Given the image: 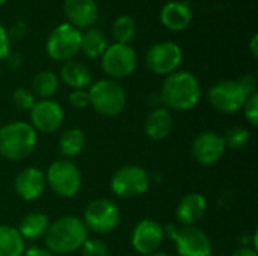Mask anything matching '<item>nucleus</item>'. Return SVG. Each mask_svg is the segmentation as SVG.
Listing matches in <instances>:
<instances>
[{
  "label": "nucleus",
  "instance_id": "obj_1",
  "mask_svg": "<svg viewBox=\"0 0 258 256\" xmlns=\"http://www.w3.org/2000/svg\"><path fill=\"white\" fill-rule=\"evenodd\" d=\"M89 231L77 216H62L50 223L44 240L47 250L53 255H68L80 250L88 240Z\"/></svg>",
  "mask_w": 258,
  "mask_h": 256
},
{
  "label": "nucleus",
  "instance_id": "obj_2",
  "mask_svg": "<svg viewBox=\"0 0 258 256\" xmlns=\"http://www.w3.org/2000/svg\"><path fill=\"white\" fill-rule=\"evenodd\" d=\"M201 100V84L198 78L189 71H175L166 75L162 91L160 101L169 110L184 112L194 109Z\"/></svg>",
  "mask_w": 258,
  "mask_h": 256
},
{
  "label": "nucleus",
  "instance_id": "obj_3",
  "mask_svg": "<svg viewBox=\"0 0 258 256\" xmlns=\"http://www.w3.org/2000/svg\"><path fill=\"white\" fill-rule=\"evenodd\" d=\"M38 143V133L29 122L14 121L0 128V155L11 161L29 157Z\"/></svg>",
  "mask_w": 258,
  "mask_h": 256
},
{
  "label": "nucleus",
  "instance_id": "obj_4",
  "mask_svg": "<svg viewBox=\"0 0 258 256\" xmlns=\"http://www.w3.org/2000/svg\"><path fill=\"white\" fill-rule=\"evenodd\" d=\"M89 104L94 110L103 116L112 118L118 116L127 103L124 88L112 78H103L91 84L89 91Z\"/></svg>",
  "mask_w": 258,
  "mask_h": 256
},
{
  "label": "nucleus",
  "instance_id": "obj_5",
  "mask_svg": "<svg viewBox=\"0 0 258 256\" xmlns=\"http://www.w3.org/2000/svg\"><path fill=\"white\" fill-rule=\"evenodd\" d=\"M45 183L59 198H74L82 187V174L70 160L53 161L45 172Z\"/></svg>",
  "mask_w": 258,
  "mask_h": 256
},
{
  "label": "nucleus",
  "instance_id": "obj_6",
  "mask_svg": "<svg viewBox=\"0 0 258 256\" xmlns=\"http://www.w3.org/2000/svg\"><path fill=\"white\" fill-rule=\"evenodd\" d=\"M148 172L138 164H125L116 169L110 178V190L118 198H139L150 189Z\"/></svg>",
  "mask_w": 258,
  "mask_h": 256
},
{
  "label": "nucleus",
  "instance_id": "obj_7",
  "mask_svg": "<svg viewBox=\"0 0 258 256\" xmlns=\"http://www.w3.org/2000/svg\"><path fill=\"white\" fill-rule=\"evenodd\" d=\"M82 220L88 231L95 234H109L119 225L121 211L113 201L100 198L86 205Z\"/></svg>",
  "mask_w": 258,
  "mask_h": 256
},
{
  "label": "nucleus",
  "instance_id": "obj_8",
  "mask_svg": "<svg viewBox=\"0 0 258 256\" xmlns=\"http://www.w3.org/2000/svg\"><path fill=\"white\" fill-rule=\"evenodd\" d=\"M80 42H82V32L71 26L70 23L59 24L54 27L45 44L47 54L57 62H67L71 60L77 53L80 51Z\"/></svg>",
  "mask_w": 258,
  "mask_h": 256
},
{
  "label": "nucleus",
  "instance_id": "obj_9",
  "mask_svg": "<svg viewBox=\"0 0 258 256\" xmlns=\"http://www.w3.org/2000/svg\"><path fill=\"white\" fill-rule=\"evenodd\" d=\"M136 51L128 44L115 42L112 45H107L106 51L101 56V68L112 80L128 77L136 69Z\"/></svg>",
  "mask_w": 258,
  "mask_h": 256
},
{
  "label": "nucleus",
  "instance_id": "obj_10",
  "mask_svg": "<svg viewBox=\"0 0 258 256\" xmlns=\"http://www.w3.org/2000/svg\"><path fill=\"white\" fill-rule=\"evenodd\" d=\"M246 98L248 95L234 80H221L215 83L209 91L210 106L216 112L225 115H234L242 110Z\"/></svg>",
  "mask_w": 258,
  "mask_h": 256
},
{
  "label": "nucleus",
  "instance_id": "obj_11",
  "mask_svg": "<svg viewBox=\"0 0 258 256\" xmlns=\"http://www.w3.org/2000/svg\"><path fill=\"white\" fill-rule=\"evenodd\" d=\"M183 62V51L181 48L171 42H157L147 51L145 63L147 68L157 75H169L177 71V68Z\"/></svg>",
  "mask_w": 258,
  "mask_h": 256
},
{
  "label": "nucleus",
  "instance_id": "obj_12",
  "mask_svg": "<svg viewBox=\"0 0 258 256\" xmlns=\"http://www.w3.org/2000/svg\"><path fill=\"white\" fill-rule=\"evenodd\" d=\"M29 113H30V125L36 133H42V134H51L57 131L65 121V113L62 106L53 100L36 101Z\"/></svg>",
  "mask_w": 258,
  "mask_h": 256
},
{
  "label": "nucleus",
  "instance_id": "obj_13",
  "mask_svg": "<svg viewBox=\"0 0 258 256\" xmlns=\"http://www.w3.org/2000/svg\"><path fill=\"white\" fill-rule=\"evenodd\" d=\"M172 240L180 256H212L210 237L197 226L178 228Z\"/></svg>",
  "mask_w": 258,
  "mask_h": 256
},
{
  "label": "nucleus",
  "instance_id": "obj_14",
  "mask_svg": "<svg viewBox=\"0 0 258 256\" xmlns=\"http://www.w3.org/2000/svg\"><path fill=\"white\" fill-rule=\"evenodd\" d=\"M227 148L221 134L215 131H203L200 133L190 146L192 157L197 163L203 166H213L216 164L222 155L225 154Z\"/></svg>",
  "mask_w": 258,
  "mask_h": 256
},
{
  "label": "nucleus",
  "instance_id": "obj_15",
  "mask_svg": "<svg viewBox=\"0 0 258 256\" xmlns=\"http://www.w3.org/2000/svg\"><path fill=\"white\" fill-rule=\"evenodd\" d=\"M163 226L151 219L141 220L132 232V247L139 255L147 256L159 250L163 241Z\"/></svg>",
  "mask_w": 258,
  "mask_h": 256
},
{
  "label": "nucleus",
  "instance_id": "obj_16",
  "mask_svg": "<svg viewBox=\"0 0 258 256\" xmlns=\"http://www.w3.org/2000/svg\"><path fill=\"white\" fill-rule=\"evenodd\" d=\"M45 174L38 167H26L23 169L14 181L15 193L20 199L26 202H33L39 199L45 192Z\"/></svg>",
  "mask_w": 258,
  "mask_h": 256
},
{
  "label": "nucleus",
  "instance_id": "obj_17",
  "mask_svg": "<svg viewBox=\"0 0 258 256\" xmlns=\"http://www.w3.org/2000/svg\"><path fill=\"white\" fill-rule=\"evenodd\" d=\"M63 12L70 20V24L76 29H91L98 18L95 0H65Z\"/></svg>",
  "mask_w": 258,
  "mask_h": 256
},
{
  "label": "nucleus",
  "instance_id": "obj_18",
  "mask_svg": "<svg viewBox=\"0 0 258 256\" xmlns=\"http://www.w3.org/2000/svg\"><path fill=\"white\" fill-rule=\"evenodd\" d=\"M207 211V201L201 193H187L175 208V217L183 226H195Z\"/></svg>",
  "mask_w": 258,
  "mask_h": 256
},
{
  "label": "nucleus",
  "instance_id": "obj_19",
  "mask_svg": "<svg viewBox=\"0 0 258 256\" xmlns=\"http://www.w3.org/2000/svg\"><path fill=\"white\" fill-rule=\"evenodd\" d=\"M174 128V116L166 107H156L151 110L144 122L145 134L153 140L166 139Z\"/></svg>",
  "mask_w": 258,
  "mask_h": 256
},
{
  "label": "nucleus",
  "instance_id": "obj_20",
  "mask_svg": "<svg viewBox=\"0 0 258 256\" xmlns=\"http://www.w3.org/2000/svg\"><path fill=\"white\" fill-rule=\"evenodd\" d=\"M160 21L166 29L172 32H181L190 24L192 11L184 2H168L160 11Z\"/></svg>",
  "mask_w": 258,
  "mask_h": 256
},
{
  "label": "nucleus",
  "instance_id": "obj_21",
  "mask_svg": "<svg viewBox=\"0 0 258 256\" xmlns=\"http://www.w3.org/2000/svg\"><path fill=\"white\" fill-rule=\"evenodd\" d=\"M60 80L73 91H79V89H86L91 86L92 75L86 65L71 59V60L63 62V65H62Z\"/></svg>",
  "mask_w": 258,
  "mask_h": 256
},
{
  "label": "nucleus",
  "instance_id": "obj_22",
  "mask_svg": "<svg viewBox=\"0 0 258 256\" xmlns=\"http://www.w3.org/2000/svg\"><path fill=\"white\" fill-rule=\"evenodd\" d=\"M50 226V217L44 213H29L18 225V232L24 240H36L45 235Z\"/></svg>",
  "mask_w": 258,
  "mask_h": 256
},
{
  "label": "nucleus",
  "instance_id": "obj_23",
  "mask_svg": "<svg viewBox=\"0 0 258 256\" xmlns=\"http://www.w3.org/2000/svg\"><path fill=\"white\" fill-rule=\"evenodd\" d=\"M85 143H86V136H85L83 130L68 128L60 134V137L57 140V149L62 157L73 158L83 151Z\"/></svg>",
  "mask_w": 258,
  "mask_h": 256
},
{
  "label": "nucleus",
  "instance_id": "obj_24",
  "mask_svg": "<svg viewBox=\"0 0 258 256\" xmlns=\"http://www.w3.org/2000/svg\"><path fill=\"white\" fill-rule=\"evenodd\" d=\"M24 238L17 228L0 225V256H23Z\"/></svg>",
  "mask_w": 258,
  "mask_h": 256
},
{
  "label": "nucleus",
  "instance_id": "obj_25",
  "mask_svg": "<svg viewBox=\"0 0 258 256\" xmlns=\"http://www.w3.org/2000/svg\"><path fill=\"white\" fill-rule=\"evenodd\" d=\"M107 48V39L104 33L98 29H88L85 33H82V42H80V51L89 57L97 59L101 57L103 53Z\"/></svg>",
  "mask_w": 258,
  "mask_h": 256
},
{
  "label": "nucleus",
  "instance_id": "obj_26",
  "mask_svg": "<svg viewBox=\"0 0 258 256\" xmlns=\"http://www.w3.org/2000/svg\"><path fill=\"white\" fill-rule=\"evenodd\" d=\"M59 89V78L53 71H39L32 81V94L35 98L50 100Z\"/></svg>",
  "mask_w": 258,
  "mask_h": 256
},
{
  "label": "nucleus",
  "instance_id": "obj_27",
  "mask_svg": "<svg viewBox=\"0 0 258 256\" xmlns=\"http://www.w3.org/2000/svg\"><path fill=\"white\" fill-rule=\"evenodd\" d=\"M138 32V26L133 17L121 15L115 20L112 26V36L116 44H128L135 39Z\"/></svg>",
  "mask_w": 258,
  "mask_h": 256
},
{
  "label": "nucleus",
  "instance_id": "obj_28",
  "mask_svg": "<svg viewBox=\"0 0 258 256\" xmlns=\"http://www.w3.org/2000/svg\"><path fill=\"white\" fill-rule=\"evenodd\" d=\"M224 143H225V148H230V149H242L245 148L249 140H251V133L249 130L243 128V127H231L224 136Z\"/></svg>",
  "mask_w": 258,
  "mask_h": 256
},
{
  "label": "nucleus",
  "instance_id": "obj_29",
  "mask_svg": "<svg viewBox=\"0 0 258 256\" xmlns=\"http://www.w3.org/2000/svg\"><path fill=\"white\" fill-rule=\"evenodd\" d=\"M35 103H36L35 95L26 88H17L12 92V104L21 112H30Z\"/></svg>",
  "mask_w": 258,
  "mask_h": 256
},
{
  "label": "nucleus",
  "instance_id": "obj_30",
  "mask_svg": "<svg viewBox=\"0 0 258 256\" xmlns=\"http://www.w3.org/2000/svg\"><path fill=\"white\" fill-rule=\"evenodd\" d=\"M82 256H109L107 246L97 238H88L80 247Z\"/></svg>",
  "mask_w": 258,
  "mask_h": 256
},
{
  "label": "nucleus",
  "instance_id": "obj_31",
  "mask_svg": "<svg viewBox=\"0 0 258 256\" xmlns=\"http://www.w3.org/2000/svg\"><path fill=\"white\" fill-rule=\"evenodd\" d=\"M243 112H245V118L248 119V122L252 127L258 125V92L249 95L243 104Z\"/></svg>",
  "mask_w": 258,
  "mask_h": 256
},
{
  "label": "nucleus",
  "instance_id": "obj_32",
  "mask_svg": "<svg viewBox=\"0 0 258 256\" xmlns=\"http://www.w3.org/2000/svg\"><path fill=\"white\" fill-rule=\"evenodd\" d=\"M70 104L77 109V110H85L89 104V94L86 89H79V91H73L68 97Z\"/></svg>",
  "mask_w": 258,
  "mask_h": 256
},
{
  "label": "nucleus",
  "instance_id": "obj_33",
  "mask_svg": "<svg viewBox=\"0 0 258 256\" xmlns=\"http://www.w3.org/2000/svg\"><path fill=\"white\" fill-rule=\"evenodd\" d=\"M237 83L240 84V88L243 89V92H245L248 97L257 92V78H255L252 74H245V75H242V77L237 80Z\"/></svg>",
  "mask_w": 258,
  "mask_h": 256
},
{
  "label": "nucleus",
  "instance_id": "obj_34",
  "mask_svg": "<svg viewBox=\"0 0 258 256\" xmlns=\"http://www.w3.org/2000/svg\"><path fill=\"white\" fill-rule=\"evenodd\" d=\"M11 53V39L8 36V30L0 24V60L6 59Z\"/></svg>",
  "mask_w": 258,
  "mask_h": 256
},
{
  "label": "nucleus",
  "instance_id": "obj_35",
  "mask_svg": "<svg viewBox=\"0 0 258 256\" xmlns=\"http://www.w3.org/2000/svg\"><path fill=\"white\" fill-rule=\"evenodd\" d=\"M26 33V24L24 21H17L12 24V27L8 30V36L9 39H21Z\"/></svg>",
  "mask_w": 258,
  "mask_h": 256
},
{
  "label": "nucleus",
  "instance_id": "obj_36",
  "mask_svg": "<svg viewBox=\"0 0 258 256\" xmlns=\"http://www.w3.org/2000/svg\"><path fill=\"white\" fill-rule=\"evenodd\" d=\"M23 256H54L51 252H48L47 249L42 247H30L27 250H24Z\"/></svg>",
  "mask_w": 258,
  "mask_h": 256
},
{
  "label": "nucleus",
  "instance_id": "obj_37",
  "mask_svg": "<svg viewBox=\"0 0 258 256\" xmlns=\"http://www.w3.org/2000/svg\"><path fill=\"white\" fill-rule=\"evenodd\" d=\"M231 256H258L257 249L254 247H240L237 249Z\"/></svg>",
  "mask_w": 258,
  "mask_h": 256
},
{
  "label": "nucleus",
  "instance_id": "obj_38",
  "mask_svg": "<svg viewBox=\"0 0 258 256\" xmlns=\"http://www.w3.org/2000/svg\"><path fill=\"white\" fill-rule=\"evenodd\" d=\"M249 48H251V53H252V57L257 59L258 56V35H254L251 38V42H249Z\"/></svg>",
  "mask_w": 258,
  "mask_h": 256
},
{
  "label": "nucleus",
  "instance_id": "obj_39",
  "mask_svg": "<svg viewBox=\"0 0 258 256\" xmlns=\"http://www.w3.org/2000/svg\"><path fill=\"white\" fill-rule=\"evenodd\" d=\"M147 256H172V255H169V253H166V252H160V250H157V252H154V253H151V255H147Z\"/></svg>",
  "mask_w": 258,
  "mask_h": 256
},
{
  "label": "nucleus",
  "instance_id": "obj_40",
  "mask_svg": "<svg viewBox=\"0 0 258 256\" xmlns=\"http://www.w3.org/2000/svg\"><path fill=\"white\" fill-rule=\"evenodd\" d=\"M5 2H6V0H0V6H2V5H3Z\"/></svg>",
  "mask_w": 258,
  "mask_h": 256
},
{
  "label": "nucleus",
  "instance_id": "obj_41",
  "mask_svg": "<svg viewBox=\"0 0 258 256\" xmlns=\"http://www.w3.org/2000/svg\"><path fill=\"white\" fill-rule=\"evenodd\" d=\"M0 128H2V124H0Z\"/></svg>",
  "mask_w": 258,
  "mask_h": 256
}]
</instances>
